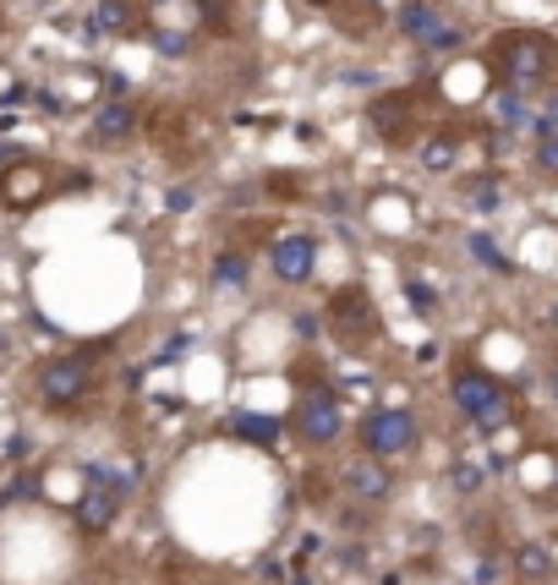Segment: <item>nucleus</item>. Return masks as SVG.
<instances>
[{"label": "nucleus", "instance_id": "1", "mask_svg": "<svg viewBox=\"0 0 558 585\" xmlns=\"http://www.w3.org/2000/svg\"><path fill=\"white\" fill-rule=\"evenodd\" d=\"M492 61L509 88H542L558 72V39H547L536 28H509L492 39Z\"/></svg>", "mask_w": 558, "mask_h": 585}, {"label": "nucleus", "instance_id": "2", "mask_svg": "<svg viewBox=\"0 0 558 585\" xmlns=\"http://www.w3.org/2000/svg\"><path fill=\"white\" fill-rule=\"evenodd\" d=\"M454 405H460V416L465 421H476L482 432H492V427H503L509 421V389L498 383V378H487V372H476V367H465V372H454Z\"/></svg>", "mask_w": 558, "mask_h": 585}, {"label": "nucleus", "instance_id": "3", "mask_svg": "<svg viewBox=\"0 0 558 585\" xmlns=\"http://www.w3.org/2000/svg\"><path fill=\"white\" fill-rule=\"evenodd\" d=\"M34 389H39V399L50 410H78L94 394V361L88 356H56V361L39 367Z\"/></svg>", "mask_w": 558, "mask_h": 585}, {"label": "nucleus", "instance_id": "4", "mask_svg": "<svg viewBox=\"0 0 558 585\" xmlns=\"http://www.w3.org/2000/svg\"><path fill=\"white\" fill-rule=\"evenodd\" d=\"M416 416L411 410H372L367 421H361V443H367V454L372 459H405V454H416Z\"/></svg>", "mask_w": 558, "mask_h": 585}, {"label": "nucleus", "instance_id": "5", "mask_svg": "<svg viewBox=\"0 0 558 585\" xmlns=\"http://www.w3.org/2000/svg\"><path fill=\"white\" fill-rule=\"evenodd\" d=\"M329 329H334L340 339H351V345H361L367 334H378V312H372V301H367L361 285L334 290V301H329Z\"/></svg>", "mask_w": 558, "mask_h": 585}, {"label": "nucleus", "instance_id": "6", "mask_svg": "<svg viewBox=\"0 0 558 585\" xmlns=\"http://www.w3.org/2000/svg\"><path fill=\"white\" fill-rule=\"evenodd\" d=\"M400 34L416 39V45H427V50L460 45V34L443 23V7H438V0H405V7H400Z\"/></svg>", "mask_w": 558, "mask_h": 585}, {"label": "nucleus", "instance_id": "7", "mask_svg": "<svg viewBox=\"0 0 558 585\" xmlns=\"http://www.w3.org/2000/svg\"><path fill=\"white\" fill-rule=\"evenodd\" d=\"M340 427H345V416H340V399H334L329 389H307V394L296 399V432H301L307 443H334Z\"/></svg>", "mask_w": 558, "mask_h": 585}, {"label": "nucleus", "instance_id": "8", "mask_svg": "<svg viewBox=\"0 0 558 585\" xmlns=\"http://www.w3.org/2000/svg\"><path fill=\"white\" fill-rule=\"evenodd\" d=\"M312 263H318L312 236H280V241H274V258H269L274 279H285V285H307V279H312Z\"/></svg>", "mask_w": 558, "mask_h": 585}, {"label": "nucleus", "instance_id": "9", "mask_svg": "<svg viewBox=\"0 0 558 585\" xmlns=\"http://www.w3.org/2000/svg\"><path fill=\"white\" fill-rule=\"evenodd\" d=\"M345 492H351V498H361V503H383V498L394 492V470H389L383 459L361 454V459H351V465H345Z\"/></svg>", "mask_w": 558, "mask_h": 585}, {"label": "nucleus", "instance_id": "10", "mask_svg": "<svg viewBox=\"0 0 558 585\" xmlns=\"http://www.w3.org/2000/svg\"><path fill=\"white\" fill-rule=\"evenodd\" d=\"M132 132H138V105L132 99H110V105L94 110V143L99 148H121V143H132Z\"/></svg>", "mask_w": 558, "mask_h": 585}, {"label": "nucleus", "instance_id": "11", "mask_svg": "<svg viewBox=\"0 0 558 585\" xmlns=\"http://www.w3.org/2000/svg\"><path fill=\"white\" fill-rule=\"evenodd\" d=\"M116 514H121V498L116 492H105V487H94L88 481V492L78 498V525L88 530V536H105L110 525H116Z\"/></svg>", "mask_w": 558, "mask_h": 585}, {"label": "nucleus", "instance_id": "12", "mask_svg": "<svg viewBox=\"0 0 558 585\" xmlns=\"http://www.w3.org/2000/svg\"><path fill=\"white\" fill-rule=\"evenodd\" d=\"M514 574H520V585H547L553 580V547L547 541H520L514 547Z\"/></svg>", "mask_w": 558, "mask_h": 585}, {"label": "nucleus", "instance_id": "13", "mask_svg": "<svg viewBox=\"0 0 558 585\" xmlns=\"http://www.w3.org/2000/svg\"><path fill=\"white\" fill-rule=\"evenodd\" d=\"M94 28H105V34H143V28H149V12L138 7V0H105Z\"/></svg>", "mask_w": 558, "mask_h": 585}, {"label": "nucleus", "instance_id": "14", "mask_svg": "<svg viewBox=\"0 0 558 585\" xmlns=\"http://www.w3.org/2000/svg\"><path fill=\"white\" fill-rule=\"evenodd\" d=\"M39 192H45V176L34 165H17V170L0 176V203H12V208H28Z\"/></svg>", "mask_w": 558, "mask_h": 585}, {"label": "nucleus", "instance_id": "15", "mask_svg": "<svg viewBox=\"0 0 558 585\" xmlns=\"http://www.w3.org/2000/svg\"><path fill=\"white\" fill-rule=\"evenodd\" d=\"M416 159H422V170H454V159H460V138H454V132H432V138L416 148Z\"/></svg>", "mask_w": 558, "mask_h": 585}, {"label": "nucleus", "instance_id": "16", "mask_svg": "<svg viewBox=\"0 0 558 585\" xmlns=\"http://www.w3.org/2000/svg\"><path fill=\"white\" fill-rule=\"evenodd\" d=\"M405 121H411V99H378V105H372V127H378L383 138L405 132Z\"/></svg>", "mask_w": 558, "mask_h": 585}, {"label": "nucleus", "instance_id": "17", "mask_svg": "<svg viewBox=\"0 0 558 585\" xmlns=\"http://www.w3.org/2000/svg\"><path fill=\"white\" fill-rule=\"evenodd\" d=\"M230 427L247 432V438H258V443H280V421H269V416H236Z\"/></svg>", "mask_w": 558, "mask_h": 585}, {"label": "nucleus", "instance_id": "18", "mask_svg": "<svg viewBox=\"0 0 558 585\" xmlns=\"http://www.w3.org/2000/svg\"><path fill=\"white\" fill-rule=\"evenodd\" d=\"M214 279H219V285H247V258H241V252H219Z\"/></svg>", "mask_w": 558, "mask_h": 585}, {"label": "nucleus", "instance_id": "19", "mask_svg": "<svg viewBox=\"0 0 558 585\" xmlns=\"http://www.w3.org/2000/svg\"><path fill=\"white\" fill-rule=\"evenodd\" d=\"M482 481H487V470H482L476 459H460V465H454V487H460V492H476Z\"/></svg>", "mask_w": 558, "mask_h": 585}, {"label": "nucleus", "instance_id": "20", "mask_svg": "<svg viewBox=\"0 0 558 585\" xmlns=\"http://www.w3.org/2000/svg\"><path fill=\"white\" fill-rule=\"evenodd\" d=\"M536 159H542L547 170H558V138H542V143H536Z\"/></svg>", "mask_w": 558, "mask_h": 585}, {"label": "nucleus", "instance_id": "21", "mask_svg": "<svg viewBox=\"0 0 558 585\" xmlns=\"http://www.w3.org/2000/svg\"><path fill=\"white\" fill-rule=\"evenodd\" d=\"M553 394H558V361H553Z\"/></svg>", "mask_w": 558, "mask_h": 585}, {"label": "nucleus", "instance_id": "22", "mask_svg": "<svg viewBox=\"0 0 558 585\" xmlns=\"http://www.w3.org/2000/svg\"><path fill=\"white\" fill-rule=\"evenodd\" d=\"M307 7H329V0H307Z\"/></svg>", "mask_w": 558, "mask_h": 585}]
</instances>
